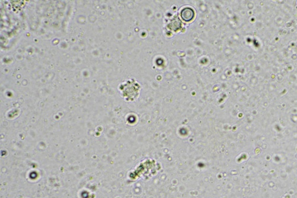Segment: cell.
<instances>
[{"instance_id":"1","label":"cell","mask_w":297,"mask_h":198,"mask_svg":"<svg viewBox=\"0 0 297 198\" xmlns=\"http://www.w3.org/2000/svg\"><path fill=\"white\" fill-rule=\"evenodd\" d=\"M194 12L190 8L184 9L181 12V16L183 19L186 22H190L194 18Z\"/></svg>"}]
</instances>
